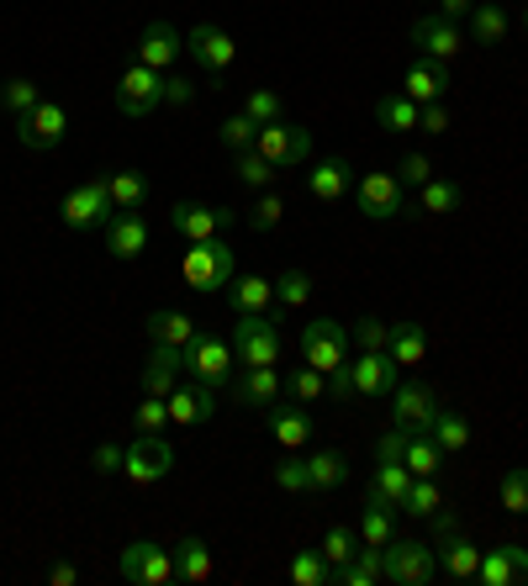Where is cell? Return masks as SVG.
Listing matches in <instances>:
<instances>
[{
  "label": "cell",
  "instance_id": "1",
  "mask_svg": "<svg viewBox=\"0 0 528 586\" xmlns=\"http://www.w3.org/2000/svg\"><path fill=\"white\" fill-rule=\"evenodd\" d=\"M239 275V254L222 244V238H207V244H191L180 254V280L191 291H228Z\"/></svg>",
  "mask_w": 528,
  "mask_h": 586
},
{
  "label": "cell",
  "instance_id": "2",
  "mask_svg": "<svg viewBox=\"0 0 528 586\" xmlns=\"http://www.w3.org/2000/svg\"><path fill=\"white\" fill-rule=\"evenodd\" d=\"M159 106H165V74L133 58L117 79V111L122 117H133V122H144V117H154Z\"/></svg>",
  "mask_w": 528,
  "mask_h": 586
},
{
  "label": "cell",
  "instance_id": "3",
  "mask_svg": "<svg viewBox=\"0 0 528 586\" xmlns=\"http://www.w3.org/2000/svg\"><path fill=\"white\" fill-rule=\"evenodd\" d=\"M112 191H106V174L101 180H80L70 195H64V206H59V217H64V227L70 233H96V227H106L112 222Z\"/></svg>",
  "mask_w": 528,
  "mask_h": 586
},
{
  "label": "cell",
  "instance_id": "4",
  "mask_svg": "<svg viewBox=\"0 0 528 586\" xmlns=\"http://www.w3.org/2000/svg\"><path fill=\"white\" fill-rule=\"evenodd\" d=\"M281 349H286V339H281V322L270 312L239 318V328H233V360L239 365H275Z\"/></svg>",
  "mask_w": 528,
  "mask_h": 586
},
{
  "label": "cell",
  "instance_id": "5",
  "mask_svg": "<svg viewBox=\"0 0 528 586\" xmlns=\"http://www.w3.org/2000/svg\"><path fill=\"white\" fill-rule=\"evenodd\" d=\"M439 576V550L423 539H391L386 544V582L397 586H429Z\"/></svg>",
  "mask_w": 528,
  "mask_h": 586
},
{
  "label": "cell",
  "instance_id": "6",
  "mask_svg": "<svg viewBox=\"0 0 528 586\" xmlns=\"http://www.w3.org/2000/svg\"><path fill=\"white\" fill-rule=\"evenodd\" d=\"M169 470H175V455H169V444L159 434H138V439L127 444V455H122V476H127V487H159Z\"/></svg>",
  "mask_w": 528,
  "mask_h": 586
},
{
  "label": "cell",
  "instance_id": "7",
  "mask_svg": "<svg viewBox=\"0 0 528 586\" xmlns=\"http://www.w3.org/2000/svg\"><path fill=\"white\" fill-rule=\"evenodd\" d=\"M186 375H196V381H207V386H228L233 381V343L222 339V333H196L186 349Z\"/></svg>",
  "mask_w": 528,
  "mask_h": 586
},
{
  "label": "cell",
  "instance_id": "8",
  "mask_svg": "<svg viewBox=\"0 0 528 586\" xmlns=\"http://www.w3.org/2000/svg\"><path fill=\"white\" fill-rule=\"evenodd\" d=\"M117 571H122V582H133V586H169V582H180V576H175V550L154 544V539L127 544Z\"/></svg>",
  "mask_w": 528,
  "mask_h": 586
},
{
  "label": "cell",
  "instance_id": "9",
  "mask_svg": "<svg viewBox=\"0 0 528 586\" xmlns=\"http://www.w3.org/2000/svg\"><path fill=\"white\" fill-rule=\"evenodd\" d=\"M408 185L397 180V174L386 170H370L360 174V185H355V206H360V217L370 222H386V217H408Z\"/></svg>",
  "mask_w": 528,
  "mask_h": 586
},
{
  "label": "cell",
  "instance_id": "10",
  "mask_svg": "<svg viewBox=\"0 0 528 586\" xmlns=\"http://www.w3.org/2000/svg\"><path fill=\"white\" fill-rule=\"evenodd\" d=\"M239 212H228V206H207V201H175V212H169V227L186 238V244H207V238H222L228 227H233Z\"/></svg>",
  "mask_w": 528,
  "mask_h": 586
},
{
  "label": "cell",
  "instance_id": "11",
  "mask_svg": "<svg viewBox=\"0 0 528 586\" xmlns=\"http://www.w3.org/2000/svg\"><path fill=\"white\" fill-rule=\"evenodd\" d=\"M302 365L323 370V375H334L338 365H349V333L328 318L307 322V333H302Z\"/></svg>",
  "mask_w": 528,
  "mask_h": 586
},
{
  "label": "cell",
  "instance_id": "12",
  "mask_svg": "<svg viewBox=\"0 0 528 586\" xmlns=\"http://www.w3.org/2000/svg\"><path fill=\"white\" fill-rule=\"evenodd\" d=\"M254 148H260L275 170H296V164L313 159V132H307V127H291V122H270V127H260Z\"/></svg>",
  "mask_w": 528,
  "mask_h": 586
},
{
  "label": "cell",
  "instance_id": "13",
  "mask_svg": "<svg viewBox=\"0 0 528 586\" xmlns=\"http://www.w3.org/2000/svg\"><path fill=\"white\" fill-rule=\"evenodd\" d=\"M64 132H70V111H64L59 100H38L27 117H17V138H22V148H32V153L59 148Z\"/></svg>",
  "mask_w": 528,
  "mask_h": 586
},
{
  "label": "cell",
  "instance_id": "14",
  "mask_svg": "<svg viewBox=\"0 0 528 586\" xmlns=\"http://www.w3.org/2000/svg\"><path fill=\"white\" fill-rule=\"evenodd\" d=\"M391 413H397V428L408 434H433V417H439V396L423 381H397L391 391Z\"/></svg>",
  "mask_w": 528,
  "mask_h": 586
},
{
  "label": "cell",
  "instance_id": "15",
  "mask_svg": "<svg viewBox=\"0 0 528 586\" xmlns=\"http://www.w3.org/2000/svg\"><path fill=\"white\" fill-rule=\"evenodd\" d=\"M186 53H191V58L212 74V79H222V74L233 70V58H239L233 38H228L222 26H212V22H201V26H191V32H186Z\"/></svg>",
  "mask_w": 528,
  "mask_h": 586
},
{
  "label": "cell",
  "instance_id": "16",
  "mask_svg": "<svg viewBox=\"0 0 528 586\" xmlns=\"http://www.w3.org/2000/svg\"><path fill=\"white\" fill-rule=\"evenodd\" d=\"M233 386V402H243V407H275L281 396H286V375L275 365H243V375H233L228 381Z\"/></svg>",
  "mask_w": 528,
  "mask_h": 586
},
{
  "label": "cell",
  "instance_id": "17",
  "mask_svg": "<svg viewBox=\"0 0 528 586\" xmlns=\"http://www.w3.org/2000/svg\"><path fill=\"white\" fill-rule=\"evenodd\" d=\"M169 402V423H180V428H196V423H212L217 413V386H207V381H180V386L165 396Z\"/></svg>",
  "mask_w": 528,
  "mask_h": 586
},
{
  "label": "cell",
  "instance_id": "18",
  "mask_svg": "<svg viewBox=\"0 0 528 586\" xmlns=\"http://www.w3.org/2000/svg\"><path fill=\"white\" fill-rule=\"evenodd\" d=\"M412 43L423 49V58H439V64H450L460 49H465V38H460V22H450V17H418L412 22Z\"/></svg>",
  "mask_w": 528,
  "mask_h": 586
},
{
  "label": "cell",
  "instance_id": "19",
  "mask_svg": "<svg viewBox=\"0 0 528 586\" xmlns=\"http://www.w3.org/2000/svg\"><path fill=\"white\" fill-rule=\"evenodd\" d=\"M349 375H355V396H391V391H397L402 365H397L386 349H370V354L360 349V360L349 365Z\"/></svg>",
  "mask_w": 528,
  "mask_h": 586
},
{
  "label": "cell",
  "instance_id": "20",
  "mask_svg": "<svg viewBox=\"0 0 528 586\" xmlns=\"http://www.w3.org/2000/svg\"><path fill=\"white\" fill-rule=\"evenodd\" d=\"M180 49H186V38L175 32L169 22H148L144 26V38H138V64H148V70H159V74H169L175 64H180Z\"/></svg>",
  "mask_w": 528,
  "mask_h": 586
},
{
  "label": "cell",
  "instance_id": "21",
  "mask_svg": "<svg viewBox=\"0 0 528 586\" xmlns=\"http://www.w3.org/2000/svg\"><path fill=\"white\" fill-rule=\"evenodd\" d=\"M264 423H270V439L281 444V449H307V439H313V413L302 407V402H291V407H264Z\"/></svg>",
  "mask_w": 528,
  "mask_h": 586
},
{
  "label": "cell",
  "instance_id": "22",
  "mask_svg": "<svg viewBox=\"0 0 528 586\" xmlns=\"http://www.w3.org/2000/svg\"><path fill=\"white\" fill-rule=\"evenodd\" d=\"M481 586H513V582H528V550L518 544H497V550H481V571H476Z\"/></svg>",
  "mask_w": 528,
  "mask_h": 586
},
{
  "label": "cell",
  "instance_id": "23",
  "mask_svg": "<svg viewBox=\"0 0 528 586\" xmlns=\"http://www.w3.org/2000/svg\"><path fill=\"white\" fill-rule=\"evenodd\" d=\"M101 233H106V254L112 259H138L148 248V222L138 212H112V222Z\"/></svg>",
  "mask_w": 528,
  "mask_h": 586
},
{
  "label": "cell",
  "instance_id": "24",
  "mask_svg": "<svg viewBox=\"0 0 528 586\" xmlns=\"http://www.w3.org/2000/svg\"><path fill=\"white\" fill-rule=\"evenodd\" d=\"M180 375H186V354L175 343H154V354L144 365V396H169L180 386Z\"/></svg>",
  "mask_w": 528,
  "mask_h": 586
},
{
  "label": "cell",
  "instance_id": "25",
  "mask_svg": "<svg viewBox=\"0 0 528 586\" xmlns=\"http://www.w3.org/2000/svg\"><path fill=\"white\" fill-rule=\"evenodd\" d=\"M402 96L418 100V106H429V100H444L450 96V64H439V58H418L402 79Z\"/></svg>",
  "mask_w": 528,
  "mask_h": 586
},
{
  "label": "cell",
  "instance_id": "26",
  "mask_svg": "<svg viewBox=\"0 0 528 586\" xmlns=\"http://www.w3.org/2000/svg\"><path fill=\"white\" fill-rule=\"evenodd\" d=\"M349 164L344 159H317L313 170H307V195L323 201V206H338V201H349Z\"/></svg>",
  "mask_w": 528,
  "mask_h": 586
},
{
  "label": "cell",
  "instance_id": "27",
  "mask_svg": "<svg viewBox=\"0 0 528 586\" xmlns=\"http://www.w3.org/2000/svg\"><path fill=\"white\" fill-rule=\"evenodd\" d=\"M439 576H450V582H476V571H481V550L471 544V539H460V534H444L439 544Z\"/></svg>",
  "mask_w": 528,
  "mask_h": 586
},
{
  "label": "cell",
  "instance_id": "28",
  "mask_svg": "<svg viewBox=\"0 0 528 586\" xmlns=\"http://www.w3.org/2000/svg\"><path fill=\"white\" fill-rule=\"evenodd\" d=\"M397 508L386 502V497H376V491H365V508H360V544H376V550H386L391 539H397Z\"/></svg>",
  "mask_w": 528,
  "mask_h": 586
},
{
  "label": "cell",
  "instance_id": "29",
  "mask_svg": "<svg viewBox=\"0 0 528 586\" xmlns=\"http://www.w3.org/2000/svg\"><path fill=\"white\" fill-rule=\"evenodd\" d=\"M212 550H207V539H196V534H186L180 544H175V576L180 582H191V586H207L212 582Z\"/></svg>",
  "mask_w": 528,
  "mask_h": 586
},
{
  "label": "cell",
  "instance_id": "30",
  "mask_svg": "<svg viewBox=\"0 0 528 586\" xmlns=\"http://www.w3.org/2000/svg\"><path fill=\"white\" fill-rule=\"evenodd\" d=\"M228 301L239 307V318L270 312V301H275V280H264V275H233V286H228Z\"/></svg>",
  "mask_w": 528,
  "mask_h": 586
},
{
  "label": "cell",
  "instance_id": "31",
  "mask_svg": "<svg viewBox=\"0 0 528 586\" xmlns=\"http://www.w3.org/2000/svg\"><path fill=\"white\" fill-rule=\"evenodd\" d=\"M465 22H471V38H476L481 49H497V43H507V32H513V17H507L497 0H481Z\"/></svg>",
  "mask_w": 528,
  "mask_h": 586
},
{
  "label": "cell",
  "instance_id": "32",
  "mask_svg": "<svg viewBox=\"0 0 528 586\" xmlns=\"http://www.w3.org/2000/svg\"><path fill=\"white\" fill-rule=\"evenodd\" d=\"M386 354H391L402 370H418L423 360H429V333H423L418 322H397V328H391V343H386Z\"/></svg>",
  "mask_w": 528,
  "mask_h": 586
},
{
  "label": "cell",
  "instance_id": "33",
  "mask_svg": "<svg viewBox=\"0 0 528 586\" xmlns=\"http://www.w3.org/2000/svg\"><path fill=\"white\" fill-rule=\"evenodd\" d=\"M148 339L154 343H175V349H186L196 339V322L180 312V307H159V312H148Z\"/></svg>",
  "mask_w": 528,
  "mask_h": 586
},
{
  "label": "cell",
  "instance_id": "34",
  "mask_svg": "<svg viewBox=\"0 0 528 586\" xmlns=\"http://www.w3.org/2000/svg\"><path fill=\"white\" fill-rule=\"evenodd\" d=\"M106 191H112V206H117V212H144L148 180L138 170H112L106 174Z\"/></svg>",
  "mask_w": 528,
  "mask_h": 586
},
{
  "label": "cell",
  "instance_id": "35",
  "mask_svg": "<svg viewBox=\"0 0 528 586\" xmlns=\"http://www.w3.org/2000/svg\"><path fill=\"white\" fill-rule=\"evenodd\" d=\"M307 476H313V491H338L349 481V460L338 449H317V455H307Z\"/></svg>",
  "mask_w": 528,
  "mask_h": 586
},
{
  "label": "cell",
  "instance_id": "36",
  "mask_svg": "<svg viewBox=\"0 0 528 586\" xmlns=\"http://www.w3.org/2000/svg\"><path fill=\"white\" fill-rule=\"evenodd\" d=\"M418 111H423V106H418V100H408L402 90L376 100V117H381L386 132H418Z\"/></svg>",
  "mask_w": 528,
  "mask_h": 586
},
{
  "label": "cell",
  "instance_id": "37",
  "mask_svg": "<svg viewBox=\"0 0 528 586\" xmlns=\"http://www.w3.org/2000/svg\"><path fill=\"white\" fill-rule=\"evenodd\" d=\"M233 174H239L249 191H275V180H281V170L264 159L260 148H243L239 153V164H233Z\"/></svg>",
  "mask_w": 528,
  "mask_h": 586
},
{
  "label": "cell",
  "instance_id": "38",
  "mask_svg": "<svg viewBox=\"0 0 528 586\" xmlns=\"http://www.w3.org/2000/svg\"><path fill=\"white\" fill-rule=\"evenodd\" d=\"M408 487H412V470L402 460H381V465H376V481H370V491H376V497H386L391 508H402Z\"/></svg>",
  "mask_w": 528,
  "mask_h": 586
},
{
  "label": "cell",
  "instance_id": "39",
  "mask_svg": "<svg viewBox=\"0 0 528 586\" xmlns=\"http://www.w3.org/2000/svg\"><path fill=\"white\" fill-rule=\"evenodd\" d=\"M412 476H439L444 470V449L433 444V434H408V455H402Z\"/></svg>",
  "mask_w": 528,
  "mask_h": 586
},
{
  "label": "cell",
  "instance_id": "40",
  "mask_svg": "<svg viewBox=\"0 0 528 586\" xmlns=\"http://www.w3.org/2000/svg\"><path fill=\"white\" fill-rule=\"evenodd\" d=\"M460 201H465V191H460L455 180H439V174H433L429 185H423V195H418V206H423V212H433V217H450V212H460Z\"/></svg>",
  "mask_w": 528,
  "mask_h": 586
},
{
  "label": "cell",
  "instance_id": "41",
  "mask_svg": "<svg viewBox=\"0 0 528 586\" xmlns=\"http://www.w3.org/2000/svg\"><path fill=\"white\" fill-rule=\"evenodd\" d=\"M433 444H439L444 455H460V449L471 444V423L460 413H444V407H439V417H433Z\"/></svg>",
  "mask_w": 528,
  "mask_h": 586
},
{
  "label": "cell",
  "instance_id": "42",
  "mask_svg": "<svg viewBox=\"0 0 528 586\" xmlns=\"http://www.w3.org/2000/svg\"><path fill=\"white\" fill-rule=\"evenodd\" d=\"M317 550H323V561H328V565H349V561H355V550H360V529L334 523V529L323 534V544H317Z\"/></svg>",
  "mask_w": 528,
  "mask_h": 586
},
{
  "label": "cell",
  "instance_id": "43",
  "mask_svg": "<svg viewBox=\"0 0 528 586\" xmlns=\"http://www.w3.org/2000/svg\"><path fill=\"white\" fill-rule=\"evenodd\" d=\"M286 396H291V402H302V407H313L317 396H328V375L313 370V365L291 370V375H286Z\"/></svg>",
  "mask_w": 528,
  "mask_h": 586
},
{
  "label": "cell",
  "instance_id": "44",
  "mask_svg": "<svg viewBox=\"0 0 528 586\" xmlns=\"http://www.w3.org/2000/svg\"><path fill=\"white\" fill-rule=\"evenodd\" d=\"M439 508H444V497H439V487H433V476H412L408 497H402V513H412V518H433Z\"/></svg>",
  "mask_w": 528,
  "mask_h": 586
},
{
  "label": "cell",
  "instance_id": "45",
  "mask_svg": "<svg viewBox=\"0 0 528 586\" xmlns=\"http://www.w3.org/2000/svg\"><path fill=\"white\" fill-rule=\"evenodd\" d=\"M328 576H334V565L323 561V550H302L291 561V582L296 586H328Z\"/></svg>",
  "mask_w": 528,
  "mask_h": 586
},
{
  "label": "cell",
  "instance_id": "46",
  "mask_svg": "<svg viewBox=\"0 0 528 586\" xmlns=\"http://www.w3.org/2000/svg\"><path fill=\"white\" fill-rule=\"evenodd\" d=\"M38 100H43V90H38L32 79H6V85H0V111H11V117H27Z\"/></svg>",
  "mask_w": 528,
  "mask_h": 586
},
{
  "label": "cell",
  "instance_id": "47",
  "mask_svg": "<svg viewBox=\"0 0 528 586\" xmlns=\"http://www.w3.org/2000/svg\"><path fill=\"white\" fill-rule=\"evenodd\" d=\"M497 497H503L507 513H528V465H513L497 481Z\"/></svg>",
  "mask_w": 528,
  "mask_h": 586
},
{
  "label": "cell",
  "instance_id": "48",
  "mask_svg": "<svg viewBox=\"0 0 528 586\" xmlns=\"http://www.w3.org/2000/svg\"><path fill=\"white\" fill-rule=\"evenodd\" d=\"M281 217H286V201H281V191H260V201L249 206V227H254V233H275V227H281Z\"/></svg>",
  "mask_w": 528,
  "mask_h": 586
},
{
  "label": "cell",
  "instance_id": "49",
  "mask_svg": "<svg viewBox=\"0 0 528 586\" xmlns=\"http://www.w3.org/2000/svg\"><path fill=\"white\" fill-rule=\"evenodd\" d=\"M307 296H313V275H307V269H281L275 301H281V307H307Z\"/></svg>",
  "mask_w": 528,
  "mask_h": 586
},
{
  "label": "cell",
  "instance_id": "50",
  "mask_svg": "<svg viewBox=\"0 0 528 586\" xmlns=\"http://www.w3.org/2000/svg\"><path fill=\"white\" fill-rule=\"evenodd\" d=\"M243 117H254L260 127H270V122H286V106H281L275 90H249V96H243Z\"/></svg>",
  "mask_w": 528,
  "mask_h": 586
},
{
  "label": "cell",
  "instance_id": "51",
  "mask_svg": "<svg viewBox=\"0 0 528 586\" xmlns=\"http://www.w3.org/2000/svg\"><path fill=\"white\" fill-rule=\"evenodd\" d=\"M275 487L281 491H313V476H307V460H302V455H296V449H291L286 460L275 465Z\"/></svg>",
  "mask_w": 528,
  "mask_h": 586
},
{
  "label": "cell",
  "instance_id": "52",
  "mask_svg": "<svg viewBox=\"0 0 528 586\" xmlns=\"http://www.w3.org/2000/svg\"><path fill=\"white\" fill-rule=\"evenodd\" d=\"M254 138H260V122H254V117H243V111L222 122V148H233V153L254 148Z\"/></svg>",
  "mask_w": 528,
  "mask_h": 586
},
{
  "label": "cell",
  "instance_id": "53",
  "mask_svg": "<svg viewBox=\"0 0 528 586\" xmlns=\"http://www.w3.org/2000/svg\"><path fill=\"white\" fill-rule=\"evenodd\" d=\"M349 339H355V349H365V354H370V349H386V343H391V328H386L381 318H360Z\"/></svg>",
  "mask_w": 528,
  "mask_h": 586
},
{
  "label": "cell",
  "instance_id": "54",
  "mask_svg": "<svg viewBox=\"0 0 528 586\" xmlns=\"http://www.w3.org/2000/svg\"><path fill=\"white\" fill-rule=\"evenodd\" d=\"M169 423V402L165 396H138V434H159Z\"/></svg>",
  "mask_w": 528,
  "mask_h": 586
},
{
  "label": "cell",
  "instance_id": "55",
  "mask_svg": "<svg viewBox=\"0 0 528 586\" xmlns=\"http://www.w3.org/2000/svg\"><path fill=\"white\" fill-rule=\"evenodd\" d=\"M391 174H397L402 185H418V191H423V185L433 180V159H423V153H408V159H402V164H397Z\"/></svg>",
  "mask_w": 528,
  "mask_h": 586
},
{
  "label": "cell",
  "instance_id": "56",
  "mask_svg": "<svg viewBox=\"0 0 528 586\" xmlns=\"http://www.w3.org/2000/svg\"><path fill=\"white\" fill-rule=\"evenodd\" d=\"M122 455H127L122 444H96V455H91V470H96V476H122Z\"/></svg>",
  "mask_w": 528,
  "mask_h": 586
},
{
  "label": "cell",
  "instance_id": "57",
  "mask_svg": "<svg viewBox=\"0 0 528 586\" xmlns=\"http://www.w3.org/2000/svg\"><path fill=\"white\" fill-rule=\"evenodd\" d=\"M418 132H450V111H444V100H429L423 111H418Z\"/></svg>",
  "mask_w": 528,
  "mask_h": 586
},
{
  "label": "cell",
  "instance_id": "58",
  "mask_svg": "<svg viewBox=\"0 0 528 586\" xmlns=\"http://www.w3.org/2000/svg\"><path fill=\"white\" fill-rule=\"evenodd\" d=\"M196 100V85L180 79V74H165V106H191Z\"/></svg>",
  "mask_w": 528,
  "mask_h": 586
},
{
  "label": "cell",
  "instance_id": "59",
  "mask_svg": "<svg viewBox=\"0 0 528 586\" xmlns=\"http://www.w3.org/2000/svg\"><path fill=\"white\" fill-rule=\"evenodd\" d=\"M408 455V428H391V434H381V444H376V460H402Z\"/></svg>",
  "mask_w": 528,
  "mask_h": 586
},
{
  "label": "cell",
  "instance_id": "60",
  "mask_svg": "<svg viewBox=\"0 0 528 586\" xmlns=\"http://www.w3.org/2000/svg\"><path fill=\"white\" fill-rule=\"evenodd\" d=\"M328 396H334V402H349V396H355V375H349V365H338L334 375H328Z\"/></svg>",
  "mask_w": 528,
  "mask_h": 586
},
{
  "label": "cell",
  "instance_id": "61",
  "mask_svg": "<svg viewBox=\"0 0 528 586\" xmlns=\"http://www.w3.org/2000/svg\"><path fill=\"white\" fill-rule=\"evenodd\" d=\"M74 582H80V565H70V561L49 565V586H74Z\"/></svg>",
  "mask_w": 528,
  "mask_h": 586
},
{
  "label": "cell",
  "instance_id": "62",
  "mask_svg": "<svg viewBox=\"0 0 528 586\" xmlns=\"http://www.w3.org/2000/svg\"><path fill=\"white\" fill-rule=\"evenodd\" d=\"M476 11V0H439V17H450V22H465Z\"/></svg>",
  "mask_w": 528,
  "mask_h": 586
},
{
  "label": "cell",
  "instance_id": "63",
  "mask_svg": "<svg viewBox=\"0 0 528 586\" xmlns=\"http://www.w3.org/2000/svg\"><path fill=\"white\" fill-rule=\"evenodd\" d=\"M524 32H528V11H524Z\"/></svg>",
  "mask_w": 528,
  "mask_h": 586
}]
</instances>
